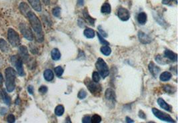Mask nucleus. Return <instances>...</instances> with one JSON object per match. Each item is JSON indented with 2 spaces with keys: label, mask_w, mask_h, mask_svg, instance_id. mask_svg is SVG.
Returning <instances> with one entry per match:
<instances>
[{
  "label": "nucleus",
  "mask_w": 178,
  "mask_h": 123,
  "mask_svg": "<svg viewBox=\"0 0 178 123\" xmlns=\"http://www.w3.org/2000/svg\"><path fill=\"white\" fill-rule=\"evenodd\" d=\"M52 13H53V15L55 17H59L61 13V8H59V7H56V8H54L53 10H52Z\"/></svg>",
  "instance_id": "obj_35"
},
{
  "label": "nucleus",
  "mask_w": 178,
  "mask_h": 123,
  "mask_svg": "<svg viewBox=\"0 0 178 123\" xmlns=\"http://www.w3.org/2000/svg\"><path fill=\"white\" fill-rule=\"evenodd\" d=\"M105 98L107 101V103L109 104L111 108L115 106L116 102V95L113 89L111 88H108L105 92Z\"/></svg>",
  "instance_id": "obj_6"
},
{
  "label": "nucleus",
  "mask_w": 178,
  "mask_h": 123,
  "mask_svg": "<svg viewBox=\"0 0 178 123\" xmlns=\"http://www.w3.org/2000/svg\"><path fill=\"white\" fill-rule=\"evenodd\" d=\"M163 89L165 93L169 94H173L175 91V88L173 86L170 85H165L163 86Z\"/></svg>",
  "instance_id": "obj_29"
},
{
  "label": "nucleus",
  "mask_w": 178,
  "mask_h": 123,
  "mask_svg": "<svg viewBox=\"0 0 178 123\" xmlns=\"http://www.w3.org/2000/svg\"><path fill=\"white\" fill-rule=\"evenodd\" d=\"M84 84L92 95H96V96L100 95L102 92V86L97 83H95L89 78H86L84 80Z\"/></svg>",
  "instance_id": "obj_4"
},
{
  "label": "nucleus",
  "mask_w": 178,
  "mask_h": 123,
  "mask_svg": "<svg viewBox=\"0 0 178 123\" xmlns=\"http://www.w3.org/2000/svg\"><path fill=\"white\" fill-rule=\"evenodd\" d=\"M77 5L79 6H83L84 4V0H77Z\"/></svg>",
  "instance_id": "obj_44"
},
{
  "label": "nucleus",
  "mask_w": 178,
  "mask_h": 123,
  "mask_svg": "<svg viewBox=\"0 0 178 123\" xmlns=\"http://www.w3.org/2000/svg\"><path fill=\"white\" fill-rule=\"evenodd\" d=\"M83 17L85 19H86V21H88V23L90 25H91L92 26H95V19L94 18H93L91 15L89 14L88 11L87 10V9H84L83 10Z\"/></svg>",
  "instance_id": "obj_17"
},
{
  "label": "nucleus",
  "mask_w": 178,
  "mask_h": 123,
  "mask_svg": "<svg viewBox=\"0 0 178 123\" xmlns=\"http://www.w3.org/2000/svg\"><path fill=\"white\" fill-rule=\"evenodd\" d=\"M97 35L98 39H99V42H100V43H101L102 45H109V43L108 41H107L104 38V37H103V36L99 33L97 32Z\"/></svg>",
  "instance_id": "obj_31"
},
{
  "label": "nucleus",
  "mask_w": 178,
  "mask_h": 123,
  "mask_svg": "<svg viewBox=\"0 0 178 123\" xmlns=\"http://www.w3.org/2000/svg\"><path fill=\"white\" fill-rule=\"evenodd\" d=\"M9 42L13 47H18L20 45V38L18 33L13 29H9L8 32Z\"/></svg>",
  "instance_id": "obj_5"
},
{
  "label": "nucleus",
  "mask_w": 178,
  "mask_h": 123,
  "mask_svg": "<svg viewBox=\"0 0 178 123\" xmlns=\"http://www.w3.org/2000/svg\"><path fill=\"white\" fill-rule=\"evenodd\" d=\"M164 57L169 59L170 60L173 61V62H176L177 61V55L176 53H173L171 50L166 49L165 51H164Z\"/></svg>",
  "instance_id": "obj_14"
},
{
  "label": "nucleus",
  "mask_w": 178,
  "mask_h": 123,
  "mask_svg": "<svg viewBox=\"0 0 178 123\" xmlns=\"http://www.w3.org/2000/svg\"><path fill=\"white\" fill-rule=\"evenodd\" d=\"M126 122H128V123H129V122H134V121L133 120L131 119V118H130L129 117H126Z\"/></svg>",
  "instance_id": "obj_47"
},
{
  "label": "nucleus",
  "mask_w": 178,
  "mask_h": 123,
  "mask_svg": "<svg viewBox=\"0 0 178 123\" xmlns=\"http://www.w3.org/2000/svg\"><path fill=\"white\" fill-rule=\"evenodd\" d=\"M87 96V93L85 90L83 89H81L79 91V92L78 93V95H77V97L79 99H84Z\"/></svg>",
  "instance_id": "obj_36"
},
{
  "label": "nucleus",
  "mask_w": 178,
  "mask_h": 123,
  "mask_svg": "<svg viewBox=\"0 0 178 123\" xmlns=\"http://www.w3.org/2000/svg\"><path fill=\"white\" fill-rule=\"evenodd\" d=\"M138 38L140 41L143 43V44H147L152 42V38L147 34L143 32V31H139L138 33Z\"/></svg>",
  "instance_id": "obj_13"
},
{
  "label": "nucleus",
  "mask_w": 178,
  "mask_h": 123,
  "mask_svg": "<svg viewBox=\"0 0 178 123\" xmlns=\"http://www.w3.org/2000/svg\"><path fill=\"white\" fill-rule=\"evenodd\" d=\"M19 29L20 31L22 33V35L28 41H33V33L30 28L25 23H21L19 25Z\"/></svg>",
  "instance_id": "obj_9"
},
{
  "label": "nucleus",
  "mask_w": 178,
  "mask_h": 123,
  "mask_svg": "<svg viewBox=\"0 0 178 123\" xmlns=\"http://www.w3.org/2000/svg\"><path fill=\"white\" fill-rule=\"evenodd\" d=\"M117 15L120 19L123 21H126L130 18V13L129 10H127L126 8H122V7L118 8Z\"/></svg>",
  "instance_id": "obj_10"
},
{
  "label": "nucleus",
  "mask_w": 178,
  "mask_h": 123,
  "mask_svg": "<svg viewBox=\"0 0 178 123\" xmlns=\"http://www.w3.org/2000/svg\"><path fill=\"white\" fill-rule=\"evenodd\" d=\"M102 53L105 56H109L111 53V49L108 45H104L100 49Z\"/></svg>",
  "instance_id": "obj_27"
},
{
  "label": "nucleus",
  "mask_w": 178,
  "mask_h": 123,
  "mask_svg": "<svg viewBox=\"0 0 178 123\" xmlns=\"http://www.w3.org/2000/svg\"><path fill=\"white\" fill-rule=\"evenodd\" d=\"M82 122L83 123H90L91 122V117L90 116H85L82 119Z\"/></svg>",
  "instance_id": "obj_39"
},
{
  "label": "nucleus",
  "mask_w": 178,
  "mask_h": 123,
  "mask_svg": "<svg viewBox=\"0 0 178 123\" xmlns=\"http://www.w3.org/2000/svg\"><path fill=\"white\" fill-rule=\"evenodd\" d=\"M6 112H7V110L5 108H1V110H0V113H1V115H3L4 114L6 113Z\"/></svg>",
  "instance_id": "obj_45"
},
{
  "label": "nucleus",
  "mask_w": 178,
  "mask_h": 123,
  "mask_svg": "<svg viewBox=\"0 0 178 123\" xmlns=\"http://www.w3.org/2000/svg\"><path fill=\"white\" fill-rule=\"evenodd\" d=\"M19 54L20 55V58L22 59V61H24L25 62H28L29 55L28 53V50H27V47L24 45L19 47Z\"/></svg>",
  "instance_id": "obj_11"
},
{
  "label": "nucleus",
  "mask_w": 178,
  "mask_h": 123,
  "mask_svg": "<svg viewBox=\"0 0 178 123\" xmlns=\"http://www.w3.org/2000/svg\"><path fill=\"white\" fill-rule=\"evenodd\" d=\"M39 92H40L41 94H45V93L47 92V87L44 85L42 86L39 88Z\"/></svg>",
  "instance_id": "obj_38"
},
{
  "label": "nucleus",
  "mask_w": 178,
  "mask_h": 123,
  "mask_svg": "<svg viewBox=\"0 0 178 123\" xmlns=\"http://www.w3.org/2000/svg\"><path fill=\"white\" fill-rule=\"evenodd\" d=\"M92 80L95 83H99L100 81V75L97 71H94L92 73Z\"/></svg>",
  "instance_id": "obj_32"
},
{
  "label": "nucleus",
  "mask_w": 178,
  "mask_h": 123,
  "mask_svg": "<svg viewBox=\"0 0 178 123\" xmlns=\"http://www.w3.org/2000/svg\"><path fill=\"white\" fill-rule=\"evenodd\" d=\"M78 26L80 27H83L85 26V23H84L83 20L81 19V18H79L78 20Z\"/></svg>",
  "instance_id": "obj_41"
},
{
  "label": "nucleus",
  "mask_w": 178,
  "mask_h": 123,
  "mask_svg": "<svg viewBox=\"0 0 178 123\" xmlns=\"http://www.w3.org/2000/svg\"><path fill=\"white\" fill-rule=\"evenodd\" d=\"M98 31H99V33L101 34V35L103 36V37H108V34H107V33H106L105 32V31H104V30H102V26H99L98 27Z\"/></svg>",
  "instance_id": "obj_40"
},
{
  "label": "nucleus",
  "mask_w": 178,
  "mask_h": 123,
  "mask_svg": "<svg viewBox=\"0 0 178 123\" xmlns=\"http://www.w3.org/2000/svg\"><path fill=\"white\" fill-rule=\"evenodd\" d=\"M6 74V86L8 92L11 93L15 88V79L16 74L15 70L12 67L7 68L5 70Z\"/></svg>",
  "instance_id": "obj_2"
},
{
  "label": "nucleus",
  "mask_w": 178,
  "mask_h": 123,
  "mask_svg": "<svg viewBox=\"0 0 178 123\" xmlns=\"http://www.w3.org/2000/svg\"><path fill=\"white\" fill-rule=\"evenodd\" d=\"M148 69H149V72L151 73V74L154 76L155 78L158 76V75L160 72V68L158 66H157L154 62H150L149 65H148Z\"/></svg>",
  "instance_id": "obj_12"
},
{
  "label": "nucleus",
  "mask_w": 178,
  "mask_h": 123,
  "mask_svg": "<svg viewBox=\"0 0 178 123\" xmlns=\"http://www.w3.org/2000/svg\"><path fill=\"white\" fill-rule=\"evenodd\" d=\"M157 103H158L159 106H160L161 108L168 111V112H172V106H171L170 104H168L163 99L159 98V99H157Z\"/></svg>",
  "instance_id": "obj_16"
},
{
  "label": "nucleus",
  "mask_w": 178,
  "mask_h": 123,
  "mask_svg": "<svg viewBox=\"0 0 178 123\" xmlns=\"http://www.w3.org/2000/svg\"><path fill=\"white\" fill-rule=\"evenodd\" d=\"M43 77H44V79L47 81H51L54 78V72L49 69L45 70L44 73H43Z\"/></svg>",
  "instance_id": "obj_19"
},
{
  "label": "nucleus",
  "mask_w": 178,
  "mask_h": 123,
  "mask_svg": "<svg viewBox=\"0 0 178 123\" xmlns=\"http://www.w3.org/2000/svg\"><path fill=\"white\" fill-rule=\"evenodd\" d=\"M19 10L20 11H21L22 14L26 16V15L27 14V13L31 10V9L26 3H25V2H22V3H20V5H19Z\"/></svg>",
  "instance_id": "obj_21"
},
{
  "label": "nucleus",
  "mask_w": 178,
  "mask_h": 123,
  "mask_svg": "<svg viewBox=\"0 0 178 123\" xmlns=\"http://www.w3.org/2000/svg\"><path fill=\"white\" fill-rule=\"evenodd\" d=\"M95 67L99 74L103 79H106L109 74V69L108 65L102 58H98L95 63Z\"/></svg>",
  "instance_id": "obj_3"
},
{
  "label": "nucleus",
  "mask_w": 178,
  "mask_h": 123,
  "mask_svg": "<svg viewBox=\"0 0 178 123\" xmlns=\"http://www.w3.org/2000/svg\"><path fill=\"white\" fill-rule=\"evenodd\" d=\"M51 58L54 61H58L61 58V53L58 49L55 48L51 52Z\"/></svg>",
  "instance_id": "obj_24"
},
{
  "label": "nucleus",
  "mask_w": 178,
  "mask_h": 123,
  "mask_svg": "<svg viewBox=\"0 0 178 123\" xmlns=\"http://www.w3.org/2000/svg\"><path fill=\"white\" fill-rule=\"evenodd\" d=\"M139 117H140V118H142V119H145L146 118L145 113H143L142 111H140V112H139Z\"/></svg>",
  "instance_id": "obj_43"
},
{
  "label": "nucleus",
  "mask_w": 178,
  "mask_h": 123,
  "mask_svg": "<svg viewBox=\"0 0 178 123\" xmlns=\"http://www.w3.org/2000/svg\"><path fill=\"white\" fill-rule=\"evenodd\" d=\"M156 61L157 63H159V64H161V65H165L168 63L167 61H166L165 60H164V58L163 57H161L160 55H157L156 57Z\"/></svg>",
  "instance_id": "obj_34"
},
{
  "label": "nucleus",
  "mask_w": 178,
  "mask_h": 123,
  "mask_svg": "<svg viewBox=\"0 0 178 123\" xmlns=\"http://www.w3.org/2000/svg\"><path fill=\"white\" fill-rule=\"evenodd\" d=\"M102 121V117H100L99 115H93L92 117H91V122L92 123H99Z\"/></svg>",
  "instance_id": "obj_30"
},
{
  "label": "nucleus",
  "mask_w": 178,
  "mask_h": 123,
  "mask_svg": "<svg viewBox=\"0 0 178 123\" xmlns=\"http://www.w3.org/2000/svg\"><path fill=\"white\" fill-rule=\"evenodd\" d=\"M0 97L6 104L10 105L11 103V99L4 90H0Z\"/></svg>",
  "instance_id": "obj_18"
},
{
  "label": "nucleus",
  "mask_w": 178,
  "mask_h": 123,
  "mask_svg": "<svg viewBox=\"0 0 178 123\" xmlns=\"http://www.w3.org/2000/svg\"><path fill=\"white\" fill-rule=\"evenodd\" d=\"M28 1L34 10L38 12H40L42 11V4H41L40 0H28Z\"/></svg>",
  "instance_id": "obj_15"
},
{
  "label": "nucleus",
  "mask_w": 178,
  "mask_h": 123,
  "mask_svg": "<svg viewBox=\"0 0 178 123\" xmlns=\"http://www.w3.org/2000/svg\"><path fill=\"white\" fill-rule=\"evenodd\" d=\"M43 3H44L45 5H48V4H49V2H50V0H43Z\"/></svg>",
  "instance_id": "obj_49"
},
{
  "label": "nucleus",
  "mask_w": 178,
  "mask_h": 123,
  "mask_svg": "<svg viewBox=\"0 0 178 123\" xmlns=\"http://www.w3.org/2000/svg\"><path fill=\"white\" fill-rule=\"evenodd\" d=\"M0 51L2 52H8L9 51V45L3 39H0Z\"/></svg>",
  "instance_id": "obj_26"
},
{
  "label": "nucleus",
  "mask_w": 178,
  "mask_h": 123,
  "mask_svg": "<svg viewBox=\"0 0 178 123\" xmlns=\"http://www.w3.org/2000/svg\"><path fill=\"white\" fill-rule=\"evenodd\" d=\"M7 120H8V122H14L15 120V118L14 117V115H12V114H10V115H9L8 116V117H7Z\"/></svg>",
  "instance_id": "obj_37"
},
{
  "label": "nucleus",
  "mask_w": 178,
  "mask_h": 123,
  "mask_svg": "<svg viewBox=\"0 0 178 123\" xmlns=\"http://www.w3.org/2000/svg\"><path fill=\"white\" fill-rule=\"evenodd\" d=\"M27 91H28V92H29V94L33 95V86L29 85L28 86H27Z\"/></svg>",
  "instance_id": "obj_42"
},
{
  "label": "nucleus",
  "mask_w": 178,
  "mask_h": 123,
  "mask_svg": "<svg viewBox=\"0 0 178 123\" xmlns=\"http://www.w3.org/2000/svg\"><path fill=\"white\" fill-rule=\"evenodd\" d=\"M173 0H162V3L163 4H165V5H168L170 3L171 1H172Z\"/></svg>",
  "instance_id": "obj_46"
},
{
  "label": "nucleus",
  "mask_w": 178,
  "mask_h": 123,
  "mask_svg": "<svg viewBox=\"0 0 178 123\" xmlns=\"http://www.w3.org/2000/svg\"><path fill=\"white\" fill-rule=\"evenodd\" d=\"M101 11L102 13H105V14H109L111 11V6L109 3H105L103 4L101 8Z\"/></svg>",
  "instance_id": "obj_25"
},
{
  "label": "nucleus",
  "mask_w": 178,
  "mask_h": 123,
  "mask_svg": "<svg viewBox=\"0 0 178 123\" xmlns=\"http://www.w3.org/2000/svg\"><path fill=\"white\" fill-rule=\"evenodd\" d=\"M65 109L63 105H58L55 108V114L58 117H61L64 113Z\"/></svg>",
  "instance_id": "obj_28"
},
{
  "label": "nucleus",
  "mask_w": 178,
  "mask_h": 123,
  "mask_svg": "<svg viewBox=\"0 0 178 123\" xmlns=\"http://www.w3.org/2000/svg\"><path fill=\"white\" fill-rule=\"evenodd\" d=\"M147 16L144 12H141L138 15V21L141 25H145L147 22Z\"/></svg>",
  "instance_id": "obj_20"
},
{
  "label": "nucleus",
  "mask_w": 178,
  "mask_h": 123,
  "mask_svg": "<svg viewBox=\"0 0 178 123\" xmlns=\"http://www.w3.org/2000/svg\"><path fill=\"white\" fill-rule=\"evenodd\" d=\"M152 113L155 117L160 119L161 120H163V121L168 122H175V120H173V118L170 115L159 111V109H157L156 108H152Z\"/></svg>",
  "instance_id": "obj_7"
},
{
  "label": "nucleus",
  "mask_w": 178,
  "mask_h": 123,
  "mask_svg": "<svg viewBox=\"0 0 178 123\" xmlns=\"http://www.w3.org/2000/svg\"><path fill=\"white\" fill-rule=\"evenodd\" d=\"M83 35L86 38L93 39L95 37V31L91 28H86L83 31Z\"/></svg>",
  "instance_id": "obj_23"
},
{
  "label": "nucleus",
  "mask_w": 178,
  "mask_h": 123,
  "mask_svg": "<svg viewBox=\"0 0 178 123\" xmlns=\"http://www.w3.org/2000/svg\"><path fill=\"white\" fill-rule=\"evenodd\" d=\"M11 62L15 67H16L17 71L20 76H24L25 73L24 69L23 67V61L20 57H18L17 56H13L11 58Z\"/></svg>",
  "instance_id": "obj_8"
},
{
  "label": "nucleus",
  "mask_w": 178,
  "mask_h": 123,
  "mask_svg": "<svg viewBox=\"0 0 178 123\" xmlns=\"http://www.w3.org/2000/svg\"><path fill=\"white\" fill-rule=\"evenodd\" d=\"M26 17H27L29 23H30L33 30L35 34L36 39L38 42L42 43L43 41L44 37H43V33L42 30V26L40 20L39 19L37 15L34 13L32 11L30 10L26 15Z\"/></svg>",
  "instance_id": "obj_1"
},
{
  "label": "nucleus",
  "mask_w": 178,
  "mask_h": 123,
  "mask_svg": "<svg viewBox=\"0 0 178 123\" xmlns=\"http://www.w3.org/2000/svg\"><path fill=\"white\" fill-rule=\"evenodd\" d=\"M172 75L170 72L165 71L160 75V77H159V79H160L161 81L163 82H166L170 81L171 78H172Z\"/></svg>",
  "instance_id": "obj_22"
},
{
  "label": "nucleus",
  "mask_w": 178,
  "mask_h": 123,
  "mask_svg": "<svg viewBox=\"0 0 178 123\" xmlns=\"http://www.w3.org/2000/svg\"><path fill=\"white\" fill-rule=\"evenodd\" d=\"M54 70H55V73H56V75L58 77H60L61 75H63V71H64V70H63V69L61 67V66H58V67L55 68Z\"/></svg>",
  "instance_id": "obj_33"
},
{
  "label": "nucleus",
  "mask_w": 178,
  "mask_h": 123,
  "mask_svg": "<svg viewBox=\"0 0 178 123\" xmlns=\"http://www.w3.org/2000/svg\"><path fill=\"white\" fill-rule=\"evenodd\" d=\"M3 76H2V75L0 73V86L2 85V83H3Z\"/></svg>",
  "instance_id": "obj_48"
}]
</instances>
